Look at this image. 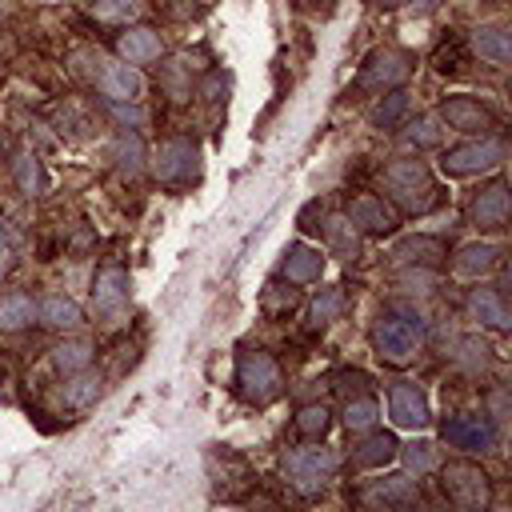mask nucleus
Listing matches in <instances>:
<instances>
[{"instance_id":"45","label":"nucleus","mask_w":512,"mask_h":512,"mask_svg":"<svg viewBox=\"0 0 512 512\" xmlns=\"http://www.w3.org/2000/svg\"><path fill=\"white\" fill-rule=\"evenodd\" d=\"M372 4H376V8H400L404 0H372Z\"/></svg>"},{"instance_id":"39","label":"nucleus","mask_w":512,"mask_h":512,"mask_svg":"<svg viewBox=\"0 0 512 512\" xmlns=\"http://www.w3.org/2000/svg\"><path fill=\"white\" fill-rule=\"evenodd\" d=\"M400 136H404L408 148H436L440 144V124H436V116H416Z\"/></svg>"},{"instance_id":"25","label":"nucleus","mask_w":512,"mask_h":512,"mask_svg":"<svg viewBox=\"0 0 512 512\" xmlns=\"http://www.w3.org/2000/svg\"><path fill=\"white\" fill-rule=\"evenodd\" d=\"M396 452H400V444H396L392 432H372V436L352 452V464H356V468H384L388 460H396Z\"/></svg>"},{"instance_id":"29","label":"nucleus","mask_w":512,"mask_h":512,"mask_svg":"<svg viewBox=\"0 0 512 512\" xmlns=\"http://www.w3.org/2000/svg\"><path fill=\"white\" fill-rule=\"evenodd\" d=\"M92 356H96V348H92L88 340H64V344L52 348V364H56V372H64V376L84 372V368L92 364Z\"/></svg>"},{"instance_id":"33","label":"nucleus","mask_w":512,"mask_h":512,"mask_svg":"<svg viewBox=\"0 0 512 512\" xmlns=\"http://www.w3.org/2000/svg\"><path fill=\"white\" fill-rule=\"evenodd\" d=\"M96 396H100V376H88V368L72 372V380L64 384V404L68 408H88Z\"/></svg>"},{"instance_id":"19","label":"nucleus","mask_w":512,"mask_h":512,"mask_svg":"<svg viewBox=\"0 0 512 512\" xmlns=\"http://www.w3.org/2000/svg\"><path fill=\"white\" fill-rule=\"evenodd\" d=\"M36 316H40V324L52 328V332H72V328L84 324V308H80L72 296H60V292L44 296V300L36 304Z\"/></svg>"},{"instance_id":"31","label":"nucleus","mask_w":512,"mask_h":512,"mask_svg":"<svg viewBox=\"0 0 512 512\" xmlns=\"http://www.w3.org/2000/svg\"><path fill=\"white\" fill-rule=\"evenodd\" d=\"M292 424H296V432L304 440H324L328 428H332V412H328V404H304Z\"/></svg>"},{"instance_id":"24","label":"nucleus","mask_w":512,"mask_h":512,"mask_svg":"<svg viewBox=\"0 0 512 512\" xmlns=\"http://www.w3.org/2000/svg\"><path fill=\"white\" fill-rule=\"evenodd\" d=\"M400 264H416V268H436L440 256H444V244L436 236H412V240H400L396 252H392Z\"/></svg>"},{"instance_id":"28","label":"nucleus","mask_w":512,"mask_h":512,"mask_svg":"<svg viewBox=\"0 0 512 512\" xmlns=\"http://www.w3.org/2000/svg\"><path fill=\"white\" fill-rule=\"evenodd\" d=\"M344 312H348V292H344V288H320V296L308 304V320H312L316 328L340 320Z\"/></svg>"},{"instance_id":"3","label":"nucleus","mask_w":512,"mask_h":512,"mask_svg":"<svg viewBox=\"0 0 512 512\" xmlns=\"http://www.w3.org/2000/svg\"><path fill=\"white\" fill-rule=\"evenodd\" d=\"M280 388H284V376H280V364H276L272 352H264V348H244V352L236 356V396H240L244 404L264 408V404H272V400L280 396Z\"/></svg>"},{"instance_id":"8","label":"nucleus","mask_w":512,"mask_h":512,"mask_svg":"<svg viewBox=\"0 0 512 512\" xmlns=\"http://www.w3.org/2000/svg\"><path fill=\"white\" fill-rule=\"evenodd\" d=\"M152 176L160 184H192L200 176V148L188 136H172L152 152Z\"/></svg>"},{"instance_id":"36","label":"nucleus","mask_w":512,"mask_h":512,"mask_svg":"<svg viewBox=\"0 0 512 512\" xmlns=\"http://www.w3.org/2000/svg\"><path fill=\"white\" fill-rule=\"evenodd\" d=\"M456 364H464L472 376H480V372H488V364H492V348H488L484 340H476V336H464V340L456 344Z\"/></svg>"},{"instance_id":"22","label":"nucleus","mask_w":512,"mask_h":512,"mask_svg":"<svg viewBox=\"0 0 512 512\" xmlns=\"http://www.w3.org/2000/svg\"><path fill=\"white\" fill-rule=\"evenodd\" d=\"M416 492L420 488H416L412 472H400V476H384V480L368 484L364 488V500H372V504H412Z\"/></svg>"},{"instance_id":"42","label":"nucleus","mask_w":512,"mask_h":512,"mask_svg":"<svg viewBox=\"0 0 512 512\" xmlns=\"http://www.w3.org/2000/svg\"><path fill=\"white\" fill-rule=\"evenodd\" d=\"M336 388H340L344 396H356V392L368 388V376H364L360 368H352V372H336Z\"/></svg>"},{"instance_id":"18","label":"nucleus","mask_w":512,"mask_h":512,"mask_svg":"<svg viewBox=\"0 0 512 512\" xmlns=\"http://www.w3.org/2000/svg\"><path fill=\"white\" fill-rule=\"evenodd\" d=\"M280 272L288 276V284H316L324 276V256L312 244H288Z\"/></svg>"},{"instance_id":"37","label":"nucleus","mask_w":512,"mask_h":512,"mask_svg":"<svg viewBox=\"0 0 512 512\" xmlns=\"http://www.w3.org/2000/svg\"><path fill=\"white\" fill-rule=\"evenodd\" d=\"M396 456H404V468L412 472V476H424V472H432L436 464H440V456H436V444L432 440H412L408 448H400Z\"/></svg>"},{"instance_id":"15","label":"nucleus","mask_w":512,"mask_h":512,"mask_svg":"<svg viewBox=\"0 0 512 512\" xmlns=\"http://www.w3.org/2000/svg\"><path fill=\"white\" fill-rule=\"evenodd\" d=\"M96 88L100 96H108L112 104H136L140 100V72L132 64H104L100 76H96Z\"/></svg>"},{"instance_id":"17","label":"nucleus","mask_w":512,"mask_h":512,"mask_svg":"<svg viewBox=\"0 0 512 512\" xmlns=\"http://www.w3.org/2000/svg\"><path fill=\"white\" fill-rule=\"evenodd\" d=\"M468 312H472V320H480L492 332H508L512 328V316H508V304H504L500 288H472L468 292Z\"/></svg>"},{"instance_id":"43","label":"nucleus","mask_w":512,"mask_h":512,"mask_svg":"<svg viewBox=\"0 0 512 512\" xmlns=\"http://www.w3.org/2000/svg\"><path fill=\"white\" fill-rule=\"evenodd\" d=\"M8 264H12V248H8V240H4V232H0V280H4Z\"/></svg>"},{"instance_id":"4","label":"nucleus","mask_w":512,"mask_h":512,"mask_svg":"<svg viewBox=\"0 0 512 512\" xmlns=\"http://www.w3.org/2000/svg\"><path fill=\"white\" fill-rule=\"evenodd\" d=\"M340 456L324 444H308V448H288L280 468H284V480L300 492V496H320L336 472Z\"/></svg>"},{"instance_id":"27","label":"nucleus","mask_w":512,"mask_h":512,"mask_svg":"<svg viewBox=\"0 0 512 512\" xmlns=\"http://www.w3.org/2000/svg\"><path fill=\"white\" fill-rule=\"evenodd\" d=\"M404 112H408V92H404V88H388V92L376 100V108L368 112V120H372V128L388 132V128H396V124L404 120Z\"/></svg>"},{"instance_id":"34","label":"nucleus","mask_w":512,"mask_h":512,"mask_svg":"<svg viewBox=\"0 0 512 512\" xmlns=\"http://www.w3.org/2000/svg\"><path fill=\"white\" fill-rule=\"evenodd\" d=\"M12 176H16V188L28 192V196H36V192L44 188V172H40V160H36L32 152H16V160H12Z\"/></svg>"},{"instance_id":"41","label":"nucleus","mask_w":512,"mask_h":512,"mask_svg":"<svg viewBox=\"0 0 512 512\" xmlns=\"http://www.w3.org/2000/svg\"><path fill=\"white\" fill-rule=\"evenodd\" d=\"M296 224H300L304 232H320V224H324V204H320V200H308V204L300 208Z\"/></svg>"},{"instance_id":"26","label":"nucleus","mask_w":512,"mask_h":512,"mask_svg":"<svg viewBox=\"0 0 512 512\" xmlns=\"http://www.w3.org/2000/svg\"><path fill=\"white\" fill-rule=\"evenodd\" d=\"M36 320V300L28 292H8L0 296V332H20Z\"/></svg>"},{"instance_id":"11","label":"nucleus","mask_w":512,"mask_h":512,"mask_svg":"<svg viewBox=\"0 0 512 512\" xmlns=\"http://www.w3.org/2000/svg\"><path fill=\"white\" fill-rule=\"evenodd\" d=\"M440 120H444L448 128L464 132V136H492V128H496L492 108H484V104L472 100V96H444V100H440Z\"/></svg>"},{"instance_id":"21","label":"nucleus","mask_w":512,"mask_h":512,"mask_svg":"<svg viewBox=\"0 0 512 512\" xmlns=\"http://www.w3.org/2000/svg\"><path fill=\"white\" fill-rule=\"evenodd\" d=\"M472 48L492 64H508L512 60V28L508 24H480L472 32Z\"/></svg>"},{"instance_id":"38","label":"nucleus","mask_w":512,"mask_h":512,"mask_svg":"<svg viewBox=\"0 0 512 512\" xmlns=\"http://www.w3.org/2000/svg\"><path fill=\"white\" fill-rule=\"evenodd\" d=\"M140 12V0H92V16L100 24H128L136 20Z\"/></svg>"},{"instance_id":"46","label":"nucleus","mask_w":512,"mask_h":512,"mask_svg":"<svg viewBox=\"0 0 512 512\" xmlns=\"http://www.w3.org/2000/svg\"><path fill=\"white\" fill-rule=\"evenodd\" d=\"M488 4H508V0H488Z\"/></svg>"},{"instance_id":"5","label":"nucleus","mask_w":512,"mask_h":512,"mask_svg":"<svg viewBox=\"0 0 512 512\" xmlns=\"http://www.w3.org/2000/svg\"><path fill=\"white\" fill-rule=\"evenodd\" d=\"M436 468H440V464H436ZM440 488H444L448 504H456L460 512H480V508H488V500H492V480H488V472H484L480 464H472V460H452V464H444V468H440Z\"/></svg>"},{"instance_id":"32","label":"nucleus","mask_w":512,"mask_h":512,"mask_svg":"<svg viewBox=\"0 0 512 512\" xmlns=\"http://www.w3.org/2000/svg\"><path fill=\"white\" fill-rule=\"evenodd\" d=\"M116 168L128 172V176H136L144 168V140H140V132H120L116 136Z\"/></svg>"},{"instance_id":"35","label":"nucleus","mask_w":512,"mask_h":512,"mask_svg":"<svg viewBox=\"0 0 512 512\" xmlns=\"http://www.w3.org/2000/svg\"><path fill=\"white\" fill-rule=\"evenodd\" d=\"M296 304H300V292L296 288H280V284H268L264 296H260V308H264L268 320H284Z\"/></svg>"},{"instance_id":"13","label":"nucleus","mask_w":512,"mask_h":512,"mask_svg":"<svg viewBox=\"0 0 512 512\" xmlns=\"http://www.w3.org/2000/svg\"><path fill=\"white\" fill-rule=\"evenodd\" d=\"M468 220H472L476 228H504V224H508V184H504V180L484 184V188L472 196V204H468Z\"/></svg>"},{"instance_id":"40","label":"nucleus","mask_w":512,"mask_h":512,"mask_svg":"<svg viewBox=\"0 0 512 512\" xmlns=\"http://www.w3.org/2000/svg\"><path fill=\"white\" fill-rule=\"evenodd\" d=\"M160 84L168 88L172 100H188V96H192V80H184V68H180V64H168L164 76H160Z\"/></svg>"},{"instance_id":"9","label":"nucleus","mask_w":512,"mask_h":512,"mask_svg":"<svg viewBox=\"0 0 512 512\" xmlns=\"http://www.w3.org/2000/svg\"><path fill=\"white\" fill-rule=\"evenodd\" d=\"M504 140L496 136H480V140H468L460 148H448L440 156V172L444 176H476V172H492L500 160H504Z\"/></svg>"},{"instance_id":"16","label":"nucleus","mask_w":512,"mask_h":512,"mask_svg":"<svg viewBox=\"0 0 512 512\" xmlns=\"http://www.w3.org/2000/svg\"><path fill=\"white\" fill-rule=\"evenodd\" d=\"M116 52H120L128 64H152V60L164 56V40H160L156 28L136 24V28H128V32L116 36Z\"/></svg>"},{"instance_id":"20","label":"nucleus","mask_w":512,"mask_h":512,"mask_svg":"<svg viewBox=\"0 0 512 512\" xmlns=\"http://www.w3.org/2000/svg\"><path fill=\"white\" fill-rule=\"evenodd\" d=\"M500 248L496 244H488V240H476V244H464L460 252H456V260H452V272L456 276H464V280H476V276H488L496 264H500Z\"/></svg>"},{"instance_id":"12","label":"nucleus","mask_w":512,"mask_h":512,"mask_svg":"<svg viewBox=\"0 0 512 512\" xmlns=\"http://www.w3.org/2000/svg\"><path fill=\"white\" fill-rule=\"evenodd\" d=\"M344 216L352 220V228L360 236H392L396 224H400L396 212H392V204H384V196H372V192L352 196L348 208H344Z\"/></svg>"},{"instance_id":"30","label":"nucleus","mask_w":512,"mask_h":512,"mask_svg":"<svg viewBox=\"0 0 512 512\" xmlns=\"http://www.w3.org/2000/svg\"><path fill=\"white\" fill-rule=\"evenodd\" d=\"M376 416H380V408H376V400L368 392L348 396V404H344V428L348 432H372Z\"/></svg>"},{"instance_id":"2","label":"nucleus","mask_w":512,"mask_h":512,"mask_svg":"<svg viewBox=\"0 0 512 512\" xmlns=\"http://www.w3.org/2000/svg\"><path fill=\"white\" fill-rule=\"evenodd\" d=\"M384 188H388V200H392L400 212H408V216H424V212L436 208V200H440L428 164H424V160H408V156H404V160H392V164L384 168Z\"/></svg>"},{"instance_id":"14","label":"nucleus","mask_w":512,"mask_h":512,"mask_svg":"<svg viewBox=\"0 0 512 512\" xmlns=\"http://www.w3.org/2000/svg\"><path fill=\"white\" fill-rule=\"evenodd\" d=\"M128 304V272L108 264L96 272V284H92V308L100 316H116L120 308Z\"/></svg>"},{"instance_id":"44","label":"nucleus","mask_w":512,"mask_h":512,"mask_svg":"<svg viewBox=\"0 0 512 512\" xmlns=\"http://www.w3.org/2000/svg\"><path fill=\"white\" fill-rule=\"evenodd\" d=\"M436 4H444V0H412L416 12H428V8H436Z\"/></svg>"},{"instance_id":"1","label":"nucleus","mask_w":512,"mask_h":512,"mask_svg":"<svg viewBox=\"0 0 512 512\" xmlns=\"http://www.w3.org/2000/svg\"><path fill=\"white\" fill-rule=\"evenodd\" d=\"M420 344H424V324L420 316L412 312H400V308H384L372 324V348L384 364H412L420 356Z\"/></svg>"},{"instance_id":"10","label":"nucleus","mask_w":512,"mask_h":512,"mask_svg":"<svg viewBox=\"0 0 512 512\" xmlns=\"http://www.w3.org/2000/svg\"><path fill=\"white\" fill-rule=\"evenodd\" d=\"M388 416H392L396 428H408V432L428 428L432 412H428V396H424V388L412 384V380H396V384L388 388Z\"/></svg>"},{"instance_id":"23","label":"nucleus","mask_w":512,"mask_h":512,"mask_svg":"<svg viewBox=\"0 0 512 512\" xmlns=\"http://www.w3.org/2000/svg\"><path fill=\"white\" fill-rule=\"evenodd\" d=\"M320 228H324V240H328L332 256H340V260H356L360 256V232L352 228L348 216H328Z\"/></svg>"},{"instance_id":"6","label":"nucleus","mask_w":512,"mask_h":512,"mask_svg":"<svg viewBox=\"0 0 512 512\" xmlns=\"http://www.w3.org/2000/svg\"><path fill=\"white\" fill-rule=\"evenodd\" d=\"M412 68H416V56H412V52H404V48H376V52L364 60V68H360L356 88H360V92H388V88H400V84L412 76Z\"/></svg>"},{"instance_id":"7","label":"nucleus","mask_w":512,"mask_h":512,"mask_svg":"<svg viewBox=\"0 0 512 512\" xmlns=\"http://www.w3.org/2000/svg\"><path fill=\"white\" fill-rule=\"evenodd\" d=\"M440 440L460 452H492L500 440V428H496V416L488 412H456L440 424Z\"/></svg>"}]
</instances>
